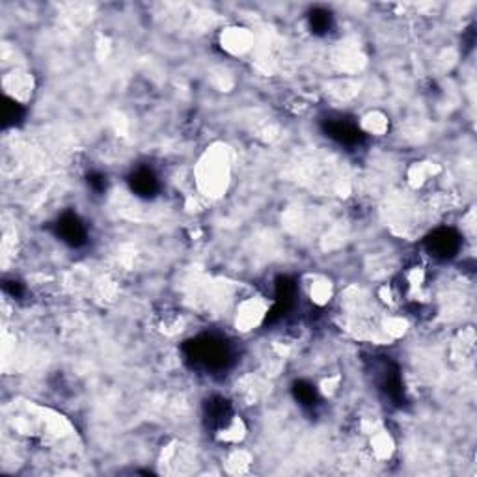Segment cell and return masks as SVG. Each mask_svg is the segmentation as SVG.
<instances>
[{"label":"cell","instance_id":"6da1fadb","mask_svg":"<svg viewBox=\"0 0 477 477\" xmlns=\"http://www.w3.org/2000/svg\"><path fill=\"white\" fill-rule=\"evenodd\" d=\"M196 183L205 198H220L228 190L231 178L230 150L224 144L211 146L196 164Z\"/></svg>","mask_w":477,"mask_h":477},{"label":"cell","instance_id":"7a4b0ae2","mask_svg":"<svg viewBox=\"0 0 477 477\" xmlns=\"http://www.w3.org/2000/svg\"><path fill=\"white\" fill-rule=\"evenodd\" d=\"M269 304L263 297H248L235 310V328L239 332H252L265 321Z\"/></svg>","mask_w":477,"mask_h":477},{"label":"cell","instance_id":"3957f363","mask_svg":"<svg viewBox=\"0 0 477 477\" xmlns=\"http://www.w3.org/2000/svg\"><path fill=\"white\" fill-rule=\"evenodd\" d=\"M2 86H4V93L10 95L13 101L26 103L32 97V92H34V79H32V73H29V71L13 70L12 73L4 75Z\"/></svg>","mask_w":477,"mask_h":477},{"label":"cell","instance_id":"277c9868","mask_svg":"<svg viewBox=\"0 0 477 477\" xmlns=\"http://www.w3.org/2000/svg\"><path fill=\"white\" fill-rule=\"evenodd\" d=\"M220 47L228 54L241 56L253 47V34L244 26H228L220 32Z\"/></svg>","mask_w":477,"mask_h":477},{"label":"cell","instance_id":"5b68a950","mask_svg":"<svg viewBox=\"0 0 477 477\" xmlns=\"http://www.w3.org/2000/svg\"><path fill=\"white\" fill-rule=\"evenodd\" d=\"M369 449H371V455L377 460H388L396 451V440H393L390 432L384 431V429H379V431L371 432Z\"/></svg>","mask_w":477,"mask_h":477},{"label":"cell","instance_id":"8992f818","mask_svg":"<svg viewBox=\"0 0 477 477\" xmlns=\"http://www.w3.org/2000/svg\"><path fill=\"white\" fill-rule=\"evenodd\" d=\"M360 127L363 132H368L371 136H382L390 129V118L380 110H369L362 116Z\"/></svg>","mask_w":477,"mask_h":477},{"label":"cell","instance_id":"52a82bcc","mask_svg":"<svg viewBox=\"0 0 477 477\" xmlns=\"http://www.w3.org/2000/svg\"><path fill=\"white\" fill-rule=\"evenodd\" d=\"M438 172H440V166L435 164V162H414L408 170V183L412 185L414 189H420L429 179L435 178Z\"/></svg>","mask_w":477,"mask_h":477},{"label":"cell","instance_id":"ba28073f","mask_svg":"<svg viewBox=\"0 0 477 477\" xmlns=\"http://www.w3.org/2000/svg\"><path fill=\"white\" fill-rule=\"evenodd\" d=\"M247 437V425L239 416H233L226 421L224 425L220 427L219 440L224 444H239L242 442V438Z\"/></svg>","mask_w":477,"mask_h":477},{"label":"cell","instance_id":"9c48e42d","mask_svg":"<svg viewBox=\"0 0 477 477\" xmlns=\"http://www.w3.org/2000/svg\"><path fill=\"white\" fill-rule=\"evenodd\" d=\"M308 293H310V299L313 304L327 306L334 297V286L328 278L317 276V278H313V282L310 283Z\"/></svg>","mask_w":477,"mask_h":477},{"label":"cell","instance_id":"30bf717a","mask_svg":"<svg viewBox=\"0 0 477 477\" xmlns=\"http://www.w3.org/2000/svg\"><path fill=\"white\" fill-rule=\"evenodd\" d=\"M250 464H252V457H250V453L244 451V449H233V451L228 455V459H226L224 462L226 471L231 474V476H242V474H247V471L250 470Z\"/></svg>","mask_w":477,"mask_h":477},{"label":"cell","instance_id":"8fae6325","mask_svg":"<svg viewBox=\"0 0 477 477\" xmlns=\"http://www.w3.org/2000/svg\"><path fill=\"white\" fill-rule=\"evenodd\" d=\"M380 328H382V332H384L388 338L397 339L407 334L408 321L401 315H390V317H386L384 321H382Z\"/></svg>","mask_w":477,"mask_h":477},{"label":"cell","instance_id":"7c38bea8","mask_svg":"<svg viewBox=\"0 0 477 477\" xmlns=\"http://www.w3.org/2000/svg\"><path fill=\"white\" fill-rule=\"evenodd\" d=\"M338 384H339V377H330V379H324L321 382V393L322 396L330 397L334 391L338 390Z\"/></svg>","mask_w":477,"mask_h":477}]
</instances>
